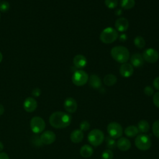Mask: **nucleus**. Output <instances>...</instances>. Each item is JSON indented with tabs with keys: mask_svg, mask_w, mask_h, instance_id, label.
<instances>
[{
	"mask_svg": "<svg viewBox=\"0 0 159 159\" xmlns=\"http://www.w3.org/2000/svg\"><path fill=\"white\" fill-rule=\"evenodd\" d=\"M71 122V116L62 111H57L52 113L49 117V123L54 128L64 129L70 125Z\"/></svg>",
	"mask_w": 159,
	"mask_h": 159,
	"instance_id": "nucleus-1",
	"label": "nucleus"
},
{
	"mask_svg": "<svg viewBox=\"0 0 159 159\" xmlns=\"http://www.w3.org/2000/svg\"><path fill=\"white\" fill-rule=\"evenodd\" d=\"M111 55L114 60L120 63H126L130 58L129 50L120 45L113 47L111 50Z\"/></svg>",
	"mask_w": 159,
	"mask_h": 159,
	"instance_id": "nucleus-2",
	"label": "nucleus"
},
{
	"mask_svg": "<svg viewBox=\"0 0 159 159\" xmlns=\"http://www.w3.org/2000/svg\"><path fill=\"white\" fill-rule=\"evenodd\" d=\"M118 37V32L116 29L108 27L104 29L100 34V40L104 43L109 44L114 42Z\"/></svg>",
	"mask_w": 159,
	"mask_h": 159,
	"instance_id": "nucleus-3",
	"label": "nucleus"
},
{
	"mask_svg": "<svg viewBox=\"0 0 159 159\" xmlns=\"http://www.w3.org/2000/svg\"><path fill=\"white\" fill-rule=\"evenodd\" d=\"M135 145L140 150L145 151L152 146V141L149 136L145 134H138L135 139Z\"/></svg>",
	"mask_w": 159,
	"mask_h": 159,
	"instance_id": "nucleus-4",
	"label": "nucleus"
},
{
	"mask_svg": "<svg viewBox=\"0 0 159 159\" xmlns=\"http://www.w3.org/2000/svg\"><path fill=\"white\" fill-rule=\"evenodd\" d=\"M88 140L90 144L94 147L100 145L104 140V133L98 129H93L88 135Z\"/></svg>",
	"mask_w": 159,
	"mask_h": 159,
	"instance_id": "nucleus-5",
	"label": "nucleus"
},
{
	"mask_svg": "<svg viewBox=\"0 0 159 159\" xmlns=\"http://www.w3.org/2000/svg\"><path fill=\"white\" fill-rule=\"evenodd\" d=\"M30 127L34 134H40L44 130L45 128V122L42 117L39 116H34L30 119Z\"/></svg>",
	"mask_w": 159,
	"mask_h": 159,
	"instance_id": "nucleus-6",
	"label": "nucleus"
},
{
	"mask_svg": "<svg viewBox=\"0 0 159 159\" xmlns=\"http://www.w3.org/2000/svg\"><path fill=\"white\" fill-rule=\"evenodd\" d=\"M88 79L89 77L87 73L81 70L75 71L71 78L73 83L77 86L84 85L88 82Z\"/></svg>",
	"mask_w": 159,
	"mask_h": 159,
	"instance_id": "nucleus-7",
	"label": "nucleus"
},
{
	"mask_svg": "<svg viewBox=\"0 0 159 159\" xmlns=\"http://www.w3.org/2000/svg\"><path fill=\"white\" fill-rule=\"evenodd\" d=\"M107 132L109 136L116 139L121 137L123 132L122 127L116 122H110L107 126Z\"/></svg>",
	"mask_w": 159,
	"mask_h": 159,
	"instance_id": "nucleus-8",
	"label": "nucleus"
},
{
	"mask_svg": "<svg viewBox=\"0 0 159 159\" xmlns=\"http://www.w3.org/2000/svg\"><path fill=\"white\" fill-rule=\"evenodd\" d=\"M142 57L143 60L147 62L150 63H154L158 60L159 53L155 49L149 48L143 52Z\"/></svg>",
	"mask_w": 159,
	"mask_h": 159,
	"instance_id": "nucleus-9",
	"label": "nucleus"
},
{
	"mask_svg": "<svg viewBox=\"0 0 159 159\" xmlns=\"http://www.w3.org/2000/svg\"><path fill=\"white\" fill-rule=\"evenodd\" d=\"M40 140L42 144L50 145L55 141L56 135L51 130H45L40 136Z\"/></svg>",
	"mask_w": 159,
	"mask_h": 159,
	"instance_id": "nucleus-10",
	"label": "nucleus"
},
{
	"mask_svg": "<svg viewBox=\"0 0 159 159\" xmlns=\"http://www.w3.org/2000/svg\"><path fill=\"white\" fill-rule=\"evenodd\" d=\"M64 108L68 113H74L77 110L78 104L76 100L71 97L67 98L64 101Z\"/></svg>",
	"mask_w": 159,
	"mask_h": 159,
	"instance_id": "nucleus-11",
	"label": "nucleus"
},
{
	"mask_svg": "<svg viewBox=\"0 0 159 159\" xmlns=\"http://www.w3.org/2000/svg\"><path fill=\"white\" fill-rule=\"evenodd\" d=\"M23 107L25 111L28 112H32L36 109L37 107V102L34 98L28 97L24 100Z\"/></svg>",
	"mask_w": 159,
	"mask_h": 159,
	"instance_id": "nucleus-12",
	"label": "nucleus"
},
{
	"mask_svg": "<svg viewBox=\"0 0 159 159\" xmlns=\"http://www.w3.org/2000/svg\"><path fill=\"white\" fill-rule=\"evenodd\" d=\"M120 74L124 78H129L131 76L134 72L133 66L128 63H122L119 69Z\"/></svg>",
	"mask_w": 159,
	"mask_h": 159,
	"instance_id": "nucleus-13",
	"label": "nucleus"
},
{
	"mask_svg": "<svg viewBox=\"0 0 159 159\" xmlns=\"http://www.w3.org/2000/svg\"><path fill=\"white\" fill-rule=\"evenodd\" d=\"M129 21L127 19L124 17H119L118 18L115 23V27L117 31L119 32H125L127 30L129 27Z\"/></svg>",
	"mask_w": 159,
	"mask_h": 159,
	"instance_id": "nucleus-14",
	"label": "nucleus"
},
{
	"mask_svg": "<svg viewBox=\"0 0 159 159\" xmlns=\"http://www.w3.org/2000/svg\"><path fill=\"white\" fill-rule=\"evenodd\" d=\"M117 147L121 151H127L131 147L130 141L125 137H120L117 142Z\"/></svg>",
	"mask_w": 159,
	"mask_h": 159,
	"instance_id": "nucleus-15",
	"label": "nucleus"
},
{
	"mask_svg": "<svg viewBox=\"0 0 159 159\" xmlns=\"http://www.w3.org/2000/svg\"><path fill=\"white\" fill-rule=\"evenodd\" d=\"M73 64L77 68H83L87 64V60L83 55H77L73 58Z\"/></svg>",
	"mask_w": 159,
	"mask_h": 159,
	"instance_id": "nucleus-16",
	"label": "nucleus"
},
{
	"mask_svg": "<svg viewBox=\"0 0 159 159\" xmlns=\"http://www.w3.org/2000/svg\"><path fill=\"white\" fill-rule=\"evenodd\" d=\"M84 137V134L80 129H75L70 134V140L75 143L81 142Z\"/></svg>",
	"mask_w": 159,
	"mask_h": 159,
	"instance_id": "nucleus-17",
	"label": "nucleus"
},
{
	"mask_svg": "<svg viewBox=\"0 0 159 159\" xmlns=\"http://www.w3.org/2000/svg\"><path fill=\"white\" fill-rule=\"evenodd\" d=\"M143 57L140 53H134L130 57V63L133 66L140 67L143 64Z\"/></svg>",
	"mask_w": 159,
	"mask_h": 159,
	"instance_id": "nucleus-18",
	"label": "nucleus"
},
{
	"mask_svg": "<svg viewBox=\"0 0 159 159\" xmlns=\"http://www.w3.org/2000/svg\"><path fill=\"white\" fill-rule=\"evenodd\" d=\"M89 80V86L94 89H99L101 86V80L96 75H92L90 76Z\"/></svg>",
	"mask_w": 159,
	"mask_h": 159,
	"instance_id": "nucleus-19",
	"label": "nucleus"
},
{
	"mask_svg": "<svg viewBox=\"0 0 159 159\" xmlns=\"http://www.w3.org/2000/svg\"><path fill=\"white\" fill-rule=\"evenodd\" d=\"M80 155L84 158L90 157L93 153V148L89 145H84L80 148Z\"/></svg>",
	"mask_w": 159,
	"mask_h": 159,
	"instance_id": "nucleus-20",
	"label": "nucleus"
},
{
	"mask_svg": "<svg viewBox=\"0 0 159 159\" xmlns=\"http://www.w3.org/2000/svg\"><path fill=\"white\" fill-rule=\"evenodd\" d=\"M139 131L137 126L129 125L124 130V133L126 136L129 137H134L138 135Z\"/></svg>",
	"mask_w": 159,
	"mask_h": 159,
	"instance_id": "nucleus-21",
	"label": "nucleus"
},
{
	"mask_svg": "<svg viewBox=\"0 0 159 159\" xmlns=\"http://www.w3.org/2000/svg\"><path fill=\"white\" fill-rule=\"evenodd\" d=\"M137 128L139 132L142 134L147 132L150 129V125L148 122L145 120H140L137 124Z\"/></svg>",
	"mask_w": 159,
	"mask_h": 159,
	"instance_id": "nucleus-22",
	"label": "nucleus"
},
{
	"mask_svg": "<svg viewBox=\"0 0 159 159\" xmlns=\"http://www.w3.org/2000/svg\"><path fill=\"white\" fill-rule=\"evenodd\" d=\"M117 78L114 75L108 74L104 76L103 81L106 85L111 86L115 84L117 82Z\"/></svg>",
	"mask_w": 159,
	"mask_h": 159,
	"instance_id": "nucleus-23",
	"label": "nucleus"
},
{
	"mask_svg": "<svg viewBox=\"0 0 159 159\" xmlns=\"http://www.w3.org/2000/svg\"><path fill=\"white\" fill-rule=\"evenodd\" d=\"M135 0H120V6L124 9H130L134 7Z\"/></svg>",
	"mask_w": 159,
	"mask_h": 159,
	"instance_id": "nucleus-24",
	"label": "nucleus"
},
{
	"mask_svg": "<svg viewBox=\"0 0 159 159\" xmlns=\"http://www.w3.org/2000/svg\"><path fill=\"white\" fill-rule=\"evenodd\" d=\"M105 142L106 143V147L111 150L117 147L116 141L114 140V139L111 137L110 136H107L105 138Z\"/></svg>",
	"mask_w": 159,
	"mask_h": 159,
	"instance_id": "nucleus-25",
	"label": "nucleus"
},
{
	"mask_svg": "<svg viewBox=\"0 0 159 159\" xmlns=\"http://www.w3.org/2000/svg\"><path fill=\"white\" fill-rule=\"evenodd\" d=\"M134 43L138 48H142L145 45V40L141 36L135 37L134 40Z\"/></svg>",
	"mask_w": 159,
	"mask_h": 159,
	"instance_id": "nucleus-26",
	"label": "nucleus"
},
{
	"mask_svg": "<svg viewBox=\"0 0 159 159\" xmlns=\"http://www.w3.org/2000/svg\"><path fill=\"white\" fill-rule=\"evenodd\" d=\"M113 152L110 149L104 150L101 154L102 159H112L113 158Z\"/></svg>",
	"mask_w": 159,
	"mask_h": 159,
	"instance_id": "nucleus-27",
	"label": "nucleus"
},
{
	"mask_svg": "<svg viewBox=\"0 0 159 159\" xmlns=\"http://www.w3.org/2000/svg\"><path fill=\"white\" fill-rule=\"evenodd\" d=\"M152 132L153 135L159 139V120H155L152 125Z\"/></svg>",
	"mask_w": 159,
	"mask_h": 159,
	"instance_id": "nucleus-28",
	"label": "nucleus"
},
{
	"mask_svg": "<svg viewBox=\"0 0 159 159\" xmlns=\"http://www.w3.org/2000/svg\"><path fill=\"white\" fill-rule=\"evenodd\" d=\"M105 5L109 9H114L117 6V0H105Z\"/></svg>",
	"mask_w": 159,
	"mask_h": 159,
	"instance_id": "nucleus-29",
	"label": "nucleus"
},
{
	"mask_svg": "<svg viewBox=\"0 0 159 159\" xmlns=\"http://www.w3.org/2000/svg\"><path fill=\"white\" fill-rule=\"evenodd\" d=\"M90 128V124L87 120H83L80 124V129L82 131H87Z\"/></svg>",
	"mask_w": 159,
	"mask_h": 159,
	"instance_id": "nucleus-30",
	"label": "nucleus"
},
{
	"mask_svg": "<svg viewBox=\"0 0 159 159\" xmlns=\"http://www.w3.org/2000/svg\"><path fill=\"white\" fill-rule=\"evenodd\" d=\"M9 9V4L7 1H2L0 2V11L2 12H7Z\"/></svg>",
	"mask_w": 159,
	"mask_h": 159,
	"instance_id": "nucleus-31",
	"label": "nucleus"
},
{
	"mask_svg": "<svg viewBox=\"0 0 159 159\" xmlns=\"http://www.w3.org/2000/svg\"><path fill=\"white\" fill-rule=\"evenodd\" d=\"M143 91H144V93H145L147 96H152V95L153 94V93H154V89H153V88L152 86H145V88H144Z\"/></svg>",
	"mask_w": 159,
	"mask_h": 159,
	"instance_id": "nucleus-32",
	"label": "nucleus"
},
{
	"mask_svg": "<svg viewBox=\"0 0 159 159\" xmlns=\"http://www.w3.org/2000/svg\"><path fill=\"white\" fill-rule=\"evenodd\" d=\"M153 102L154 105L159 108V91L155 93L153 96Z\"/></svg>",
	"mask_w": 159,
	"mask_h": 159,
	"instance_id": "nucleus-33",
	"label": "nucleus"
},
{
	"mask_svg": "<svg viewBox=\"0 0 159 159\" xmlns=\"http://www.w3.org/2000/svg\"><path fill=\"white\" fill-rule=\"evenodd\" d=\"M41 94V90L39 89V88H35L32 90V94L35 96V97H39Z\"/></svg>",
	"mask_w": 159,
	"mask_h": 159,
	"instance_id": "nucleus-34",
	"label": "nucleus"
},
{
	"mask_svg": "<svg viewBox=\"0 0 159 159\" xmlns=\"http://www.w3.org/2000/svg\"><path fill=\"white\" fill-rule=\"evenodd\" d=\"M153 86L156 89L159 90V76H158L154 79V80L153 81Z\"/></svg>",
	"mask_w": 159,
	"mask_h": 159,
	"instance_id": "nucleus-35",
	"label": "nucleus"
},
{
	"mask_svg": "<svg viewBox=\"0 0 159 159\" xmlns=\"http://www.w3.org/2000/svg\"><path fill=\"white\" fill-rule=\"evenodd\" d=\"M0 159H10V158L6 153L0 152Z\"/></svg>",
	"mask_w": 159,
	"mask_h": 159,
	"instance_id": "nucleus-36",
	"label": "nucleus"
},
{
	"mask_svg": "<svg viewBox=\"0 0 159 159\" xmlns=\"http://www.w3.org/2000/svg\"><path fill=\"white\" fill-rule=\"evenodd\" d=\"M127 39V35L125 34H122L120 36V40L122 41H125Z\"/></svg>",
	"mask_w": 159,
	"mask_h": 159,
	"instance_id": "nucleus-37",
	"label": "nucleus"
},
{
	"mask_svg": "<svg viewBox=\"0 0 159 159\" xmlns=\"http://www.w3.org/2000/svg\"><path fill=\"white\" fill-rule=\"evenodd\" d=\"M4 106H3L1 104H0V116L2 115L3 113H4Z\"/></svg>",
	"mask_w": 159,
	"mask_h": 159,
	"instance_id": "nucleus-38",
	"label": "nucleus"
},
{
	"mask_svg": "<svg viewBox=\"0 0 159 159\" xmlns=\"http://www.w3.org/2000/svg\"><path fill=\"white\" fill-rule=\"evenodd\" d=\"M3 148H4V145H3V143L0 141V152L3 150Z\"/></svg>",
	"mask_w": 159,
	"mask_h": 159,
	"instance_id": "nucleus-39",
	"label": "nucleus"
},
{
	"mask_svg": "<svg viewBox=\"0 0 159 159\" xmlns=\"http://www.w3.org/2000/svg\"><path fill=\"white\" fill-rule=\"evenodd\" d=\"M2 60V53L0 52V63L1 62Z\"/></svg>",
	"mask_w": 159,
	"mask_h": 159,
	"instance_id": "nucleus-40",
	"label": "nucleus"
},
{
	"mask_svg": "<svg viewBox=\"0 0 159 159\" xmlns=\"http://www.w3.org/2000/svg\"><path fill=\"white\" fill-rule=\"evenodd\" d=\"M0 19H1V14H0Z\"/></svg>",
	"mask_w": 159,
	"mask_h": 159,
	"instance_id": "nucleus-41",
	"label": "nucleus"
}]
</instances>
